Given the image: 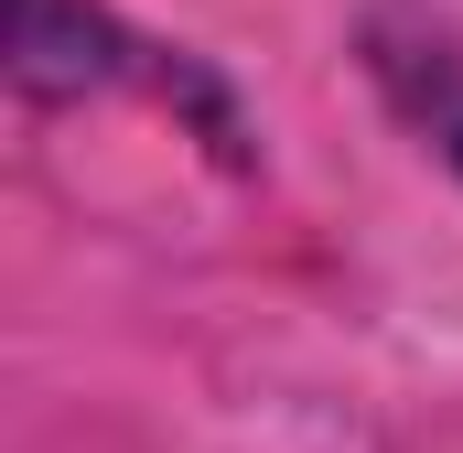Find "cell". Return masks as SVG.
I'll list each match as a JSON object with an SVG mask.
<instances>
[{
  "label": "cell",
  "instance_id": "obj_1",
  "mask_svg": "<svg viewBox=\"0 0 463 453\" xmlns=\"http://www.w3.org/2000/svg\"><path fill=\"white\" fill-rule=\"evenodd\" d=\"M118 65V33L109 11H87V0H11V76L33 87V98H76V87H109Z\"/></svg>",
  "mask_w": 463,
  "mask_h": 453
},
{
  "label": "cell",
  "instance_id": "obj_2",
  "mask_svg": "<svg viewBox=\"0 0 463 453\" xmlns=\"http://www.w3.org/2000/svg\"><path fill=\"white\" fill-rule=\"evenodd\" d=\"M453 151H463V140H453Z\"/></svg>",
  "mask_w": 463,
  "mask_h": 453
}]
</instances>
